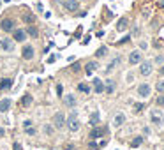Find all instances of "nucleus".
Masks as SVG:
<instances>
[{
  "mask_svg": "<svg viewBox=\"0 0 164 150\" xmlns=\"http://www.w3.org/2000/svg\"><path fill=\"white\" fill-rule=\"evenodd\" d=\"M65 124H67V127H69V131H73V133H76L78 129H80V120H78V117H76V113H71L67 118H65Z\"/></svg>",
  "mask_w": 164,
  "mask_h": 150,
  "instance_id": "1",
  "label": "nucleus"
},
{
  "mask_svg": "<svg viewBox=\"0 0 164 150\" xmlns=\"http://www.w3.org/2000/svg\"><path fill=\"white\" fill-rule=\"evenodd\" d=\"M53 124H55L57 129H62V127L65 125V115H64L62 111L55 113V117H53Z\"/></svg>",
  "mask_w": 164,
  "mask_h": 150,
  "instance_id": "2",
  "label": "nucleus"
},
{
  "mask_svg": "<svg viewBox=\"0 0 164 150\" xmlns=\"http://www.w3.org/2000/svg\"><path fill=\"white\" fill-rule=\"evenodd\" d=\"M64 7H65L67 11L74 12V11L80 9V4H78V0H65V2H64Z\"/></svg>",
  "mask_w": 164,
  "mask_h": 150,
  "instance_id": "3",
  "label": "nucleus"
},
{
  "mask_svg": "<svg viewBox=\"0 0 164 150\" xmlns=\"http://www.w3.org/2000/svg\"><path fill=\"white\" fill-rule=\"evenodd\" d=\"M0 46H2V50H6V51H12V48H14V42H12V39L4 37L2 41H0Z\"/></svg>",
  "mask_w": 164,
  "mask_h": 150,
  "instance_id": "4",
  "label": "nucleus"
},
{
  "mask_svg": "<svg viewBox=\"0 0 164 150\" xmlns=\"http://www.w3.org/2000/svg\"><path fill=\"white\" fill-rule=\"evenodd\" d=\"M150 92H152V88H150V85H147V83H143V85H139V87H138V94L141 97H148Z\"/></svg>",
  "mask_w": 164,
  "mask_h": 150,
  "instance_id": "5",
  "label": "nucleus"
},
{
  "mask_svg": "<svg viewBox=\"0 0 164 150\" xmlns=\"http://www.w3.org/2000/svg\"><path fill=\"white\" fill-rule=\"evenodd\" d=\"M152 122H154V124H157V125H161V124L164 122V115H162L161 111L154 110V111H152Z\"/></svg>",
  "mask_w": 164,
  "mask_h": 150,
  "instance_id": "6",
  "label": "nucleus"
},
{
  "mask_svg": "<svg viewBox=\"0 0 164 150\" xmlns=\"http://www.w3.org/2000/svg\"><path fill=\"white\" fill-rule=\"evenodd\" d=\"M139 71H141L143 76H150V74H152V64H150V62H143L141 67H139Z\"/></svg>",
  "mask_w": 164,
  "mask_h": 150,
  "instance_id": "7",
  "label": "nucleus"
},
{
  "mask_svg": "<svg viewBox=\"0 0 164 150\" xmlns=\"http://www.w3.org/2000/svg\"><path fill=\"white\" fill-rule=\"evenodd\" d=\"M139 62H141V53H139V51H132L129 55V64L134 66V64H139Z\"/></svg>",
  "mask_w": 164,
  "mask_h": 150,
  "instance_id": "8",
  "label": "nucleus"
},
{
  "mask_svg": "<svg viewBox=\"0 0 164 150\" xmlns=\"http://www.w3.org/2000/svg\"><path fill=\"white\" fill-rule=\"evenodd\" d=\"M0 27L4 28V32H11V30L14 28V21H12V19H4Z\"/></svg>",
  "mask_w": 164,
  "mask_h": 150,
  "instance_id": "9",
  "label": "nucleus"
},
{
  "mask_svg": "<svg viewBox=\"0 0 164 150\" xmlns=\"http://www.w3.org/2000/svg\"><path fill=\"white\" fill-rule=\"evenodd\" d=\"M11 108V99H2L0 101V113H6Z\"/></svg>",
  "mask_w": 164,
  "mask_h": 150,
  "instance_id": "10",
  "label": "nucleus"
},
{
  "mask_svg": "<svg viewBox=\"0 0 164 150\" xmlns=\"http://www.w3.org/2000/svg\"><path fill=\"white\" fill-rule=\"evenodd\" d=\"M25 39H27V32H25V30H16V32H14V41L23 42Z\"/></svg>",
  "mask_w": 164,
  "mask_h": 150,
  "instance_id": "11",
  "label": "nucleus"
},
{
  "mask_svg": "<svg viewBox=\"0 0 164 150\" xmlns=\"http://www.w3.org/2000/svg\"><path fill=\"white\" fill-rule=\"evenodd\" d=\"M23 58H27V60H30L32 57H34V48L32 46H25V48H23Z\"/></svg>",
  "mask_w": 164,
  "mask_h": 150,
  "instance_id": "12",
  "label": "nucleus"
},
{
  "mask_svg": "<svg viewBox=\"0 0 164 150\" xmlns=\"http://www.w3.org/2000/svg\"><path fill=\"white\" fill-rule=\"evenodd\" d=\"M93 87H95V92H97V94H102L104 85H102V81H101L99 78H93Z\"/></svg>",
  "mask_w": 164,
  "mask_h": 150,
  "instance_id": "13",
  "label": "nucleus"
},
{
  "mask_svg": "<svg viewBox=\"0 0 164 150\" xmlns=\"http://www.w3.org/2000/svg\"><path fill=\"white\" fill-rule=\"evenodd\" d=\"M74 102H76V99H74V95H73V94H69V95H65V97H64V104H65V106H69V108H71V106H74Z\"/></svg>",
  "mask_w": 164,
  "mask_h": 150,
  "instance_id": "14",
  "label": "nucleus"
},
{
  "mask_svg": "<svg viewBox=\"0 0 164 150\" xmlns=\"http://www.w3.org/2000/svg\"><path fill=\"white\" fill-rule=\"evenodd\" d=\"M125 28H127V19H125V18H120L118 23H116V30H118V32H124Z\"/></svg>",
  "mask_w": 164,
  "mask_h": 150,
  "instance_id": "15",
  "label": "nucleus"
},
{
  "mask_svg": "<svg viewBox=\"0 0 164 150\" xmlns=\"http://www.w3.org/2000/svg\"><path fill=\"white\" fill-rule=\"evenodd\" d=\"M95 69H97V62H88V64H86V67H85L86 74H92Z\"/></svg>",
  "mask_w": 164,
  "mask_h": 150,
  "instance_id": "16",
  "label": "nucleus"
},
{
  "mask_svg": "<svg viewBox=\"0 0 164 150\" xmlns=\"http://www.w3.org/2000/svg\"><path fill=\"white\" fill-rule=\"evenodd\" d=\"M11 85H12V81H11L9 78H6V79L0 81V88H2V90H9V88H11Z\"/></svg>",
  "mask_w": 164,
  "mask_h": 150,
  "instance_id": "17",
  "label": "nucleus"
},
{
  "mask_svg": "<svg viewBox=\"0 0 164 150\" xmlns=\"http://www.w3.org/2000/svg\"><path fill=\"white\" fill-rule=\"evenodd\" d=\"M104 90H106L108 94H113V92H115V81H113V79H108V81H106V88H104Z\"/></svg>",
  "mask_w": 164,
  "mask_h": 150,
  "instance_id": "18",
  "label": "nucleus"
},
{
  "mask_svg": "<svg viewBox=\"0 0 164 150\" xmlns=\"http://www.w3.org/2000/svg\"><path fill=\"white\" fill-rule=\"evenodd\" d=\"M124 122H125V117H124L122 113H118V115L115 117V125H116V127H120V125H122Z\"/></svg>",
  "mask_w": 164,
  "mask_h": 150,
  "instance_id": "19",
  "label": "nucleus"
},
{
  "mask_svg": "<svg viewBox=\"0 0 164 150\" xmlns=\"http://www.w3.org/2000/svg\"><path fill=\"white\" fill-rule=\"evenodd\" d=\"M30 102H32V97H30V95H25V97L21 99V106H23V108H28Z\"/></svg>",
  "mask_w": 164,
  "mask_h": 150,
  "instance_id": "20",
  "label": "nucleus"
},
{
  "mask_svg": "<svg viewBox=\"0 0 164 150\" xmlns=\"http://www.w3.org/2000/svg\"><path fill=\"white\" fill-rule=\"evenodd\" d=\"M99 124V113L95 111V113H92V117H90V125H97Z\"/></svg>",
  "mask_w": 164,
  "mask_h": 150,
  "instance_id": "21",
  "label": "nucleus"
},
{
  "mask_svg": "<svg viewBox=\"0 0 164 150\" xmlns=\"http://www.w3.org/2000/svg\"><path fill=\"white\" fill-rule=\"evenodd\" d=\"M27 34H28L30 37H37V35H39V30H37L35 27H28V30H27Z\"/></svg>",
  "mask_w": 164,
  "mask_h": 150,
  "instance_id": "22",
  "label": "nucleus"
},
{
  "mask_svg": "<svg viewBox=\"0 0 164 150\" xmlns=\"http://www.w3.org/2000/svg\"><path fill=\"white\" fill-rule=\"evenodd\" d=\"M102 133H104V129H93V131L90 133V136H92V138H99V136H102Z\"/></svg>",
  "mask_w": 164,
  "mask_h": 150,
  "instance_id": "23",
  "label": "nucleus"
},
{
  "mask_svg": "<svg viewBox=\"0 0 164 150\" xmlns=\"http://www.w3.org/2000/svg\"><path fill=\"white\" fill-rule=\"evenodd\" d=\"M155 88H157V92H159V94H164V79H161V81H157V85H155Z\"/></svg>",
  "mask_w": 164,
  "mask_h": 150,
  "instance_id": "24",
  "label": "nucleus"
},
{
  "mask_svg": "<svg viewBox=\"0 0 164 150\" xmlns=\"http://www.w3.org/2000/svg\"><path fill=\"white\" fill-rule=\"evenodd\" d=\"M106 53H108V48H104V46H102V48H99V50L95 51V57H104Z\"/></svg>",
  "mask_w": 164,
  "mask_h": 150,
  "instance_id": "25",
  "label": "nucleus"
},
{
  "mask_svg": "<svg viewBox=\"0 0 164 150\" xmlns=\"http://www.w3.org/2000/svg\"><path fill=\"white\" fill-rule=\"evenodd\" d=\"M78 88H80L81 92H85V94H86V92H90V87H88L86 83H80V87H78Z\"/></svg>",
  "mask_w": 164,
  "mask_h": 150,
  "instance_id": "26",
  "label": "nucleus"
},
{
  "mask_svg": "<svg viewBox=\"0 0 164 150\" xmlns=\"http://www.w3.org/2000/svg\"><path fill=\"white\" fill-rule=\"evenodd\" d=\"M141 141H143V138H134L132 140V147H139V145H141Z\"/></svg>",
  "mask_w": 164,
  "mask_h": 150,
  "instance_id": "27",
  "label": "nucleus"
},
{
  "mask_svg": "<svg viewBox=\"0 0 164 150\" xmlns=\"http://www.w3.org/2000/svg\"><path fill=\"white\" fill-rule=\"evenodd\" d=\"M155 102H157L159 106H164V95H162V94H161V95H157V101H155Z\"/></svg>",
  "mask_w": 164,
  "mask_h": 150,
  "instance_id": "28",
  "label": "nucleus"
},
{
  "mask_svg": "<svg viewBox=\"0 0 164 150\" xmlns=\"http://www.w3.org/2000/svg\"><path fill=\"white\" fill-rule=\"evenodd\" d=\"M44 133H48V134H53V127H51V125H44Z\"/></svg>",
  "mask_w": 164,
  "mask_h": 150,
  "instance_id": "29",
  "label": "nucleus"
},
{
  "mask_svg": "<svg viewBox=\"0 0 164 150\" xmlns=\"http://www.w3.org/2000/svg\"><path fill=\"white\" fill-rule=\"evenodd\" d=\"M27 134H30V136H34V134H35V131H34V127H27Z\"/></svg>",
  "mask_w": 164,
  "mask_h": 150,
  "instance_id": "30",
  "label": "nucleus"
},
{
  "mask_svg": "<svg viewBox=\"0 0 164 150\" xmlns=\"http://www.w3.org/2000/svg\"><path fill=\"white\" fill-rule=\"evenodd\" d=\"M62 92H64V87H62V85H57V94L62 95Z\"/></svg>",
  "mask_w": 164,
  "mask_h": 150,
  "instance_id": "31",
  "label": "nucleus"
},
{
  "mask_svg": "<svg viewBox=\"0 0 164 150\" xmlns=\"http://www.w3.org/2000/svg\"><path fill=\"white\" fill-rule=\"evenodd\" d=\"M25 21H27V23H32V21H34V16H25Z\"/></svg>",
  "mask_w": 164,
  "mask_h": 150,
  "instance_id": "32",
  "label": "nucleus"
},
{
  "mask_svg": "<svg viewBox=\"0 0 164 150\" xmlns=\"http://www.w3.org/2000/svg\"><path fill=\"white\" fill-rule=\"evenodd\" d=\"M12 150H23V148H21V145H19V143H14V147H12Z\"/></svg>",
  "mask_w": 164,
  "mask_h": 150,
  "instance_id": "33",
  "label": "nucleus"
},
{
  "mask_svg": "<svg viewBox=\"0 0 164 150\" xmlns=\"http://www.w3.org/2000/svg\"><path fill=\"white\" fill-rule=\"evenodd\" d=\"M23 125H25V129H27V127H30V120H25V122H23Z\"/></svg>",
  "mask_w": 164,
  "mask_h": 150,
  "instance_id": "34",
  "label": "nucleus"
},
{
  "mask_svg": "<svg viewBox=\"0 0 164 150\" xmlns=\"http://www.w3.org/2000/svg\"><path fill=\"white\" fill-rule=\"evenodd\" d=\"M4 134H6V131H4V127H0V138H2Z\"/></svg>",
  "mask_w": 164,
  "mask_h": 150,
  "instance_id": "35",
  "label": "nucleus"
},
{
  "mask_svg": "<svg viewBox=\"0 0 164 150\" xmlns=\"http://www.w3.org/2000/svg\"><path fill=\"white\" fill-rule=\"evenodd\" d=\"M159 73H161V74H164V66L161 67V71H159Z\"/></svg>",
  "mask_w": 164,
  "mask_h": 150,
  "instance_id": "36",
  "label": "nucleus"
}]
</instances>
